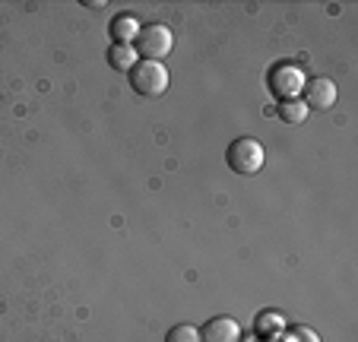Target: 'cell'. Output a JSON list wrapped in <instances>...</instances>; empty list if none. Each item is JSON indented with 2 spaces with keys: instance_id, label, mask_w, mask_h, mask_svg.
<instances>
[{
  "instance_id": "obj_1",
  "label": "cell",
  "mask_w": 358,
  "mask_h": 342,
  "mask_svg": "<svg viewBox=\"0 0 358 342\" xmlns=\"http://www.w3.org/2000/svg\"><path fill=\"white\" fill-rule=\"evenodd\" d=\"M225 162H229L231 171H238V175H257L266 165L264 143L254 140V136H238V140H231V146L225 149Z\"/></svg>"
},
{
  "instance_id": "obj_2",
  "label": "cell",
  "mask_w": 358,
  "mask_h": 342,
  "mask_svg": "<svg viewBox=\"0 0 358 342\" xmlns=\"http://www.w3.org/2000/svg\"><path fill=\"white\" fill-rule=\"evenodd\" d=\"M171 48H175V35H171V29L162 26V22L140 26V35H136V41H134L136 57H143V61H162V57L171 54Z\"/></svg>"
},
{
  "instance_id": "obj_3",
  "label": "cell",
  "mask_w": 358,
  "mask_h": 342,
  "mask_svg": "<svg viewBox=\"0 0 358 342\" xmlns=\"http://www.w3.org/2000/svg\"><path fill=\"white\" fill-rule=\"evenodd\" d=\"M130 89L146 99H159L169 89V70L159 61H136V67L130 70Z\"/></svg>"
},
{
  "instance_id": "obj_4",
  "label": "cell",
  "mask_w": 358,
  "mask_h": 342,
  "mask_svg": "<svg viewBox=\"0 0 358 342\" xmlns=\"http://www.w3.org/2000/svg\"><path fill=\"white\" fill-rule=\"evenodd\" d=\"M266 83H270V92L279 101H292V99H301V89L308 80H304L301 67H295V64H276L270 70V76H266Z\"/></svg>"
},
{
  "instance_id": "obj_5",
  "label": "cell",
  "mask_w": 358,
  "mask_h": 342,
  "mask_svg": "<svg viewBox=\"0 0 358 342\" xmlns=\"http://www.w3.org/2000/svg\"><path fill=\"white\" fill-rule=\"evenodd\" d=\"M336 83L327 80V76H314V80L304 83L301 89V101L308 111H330L336 105Z\"/></svg>"
},
{
  "instance_id": "obj_6",
  "label": "cell",
  "mask_w": 358,
  "mask_h": 342,
  "mask_svg": "<svg viewBox=\"0 0 358 342\" xmlns=\"http://www.w3.org/2000/svg\"><path fill=\"white\" fill-rule=\"evenodd\" d=\"M200 342H241V323L235 317H210L200 329Z\"/></svg>"
},
{
  "instance_id": "obj_7",
  "label": "cell",
  "mask_w": 358,
  "mask_h": 342,
  "mask_svg": "<svg viewBox=\"0 0 358 342\" xmlns=\"http://www.w3.org/2000/svg\"><path fill=\"white\" fill-rule=\"evenodd\" d=\"M108 35L115 38V45H134L140 35V20L134 13H117L108 26Z\"/></svg>"
},
{
  "instance_id": "obj_8",
  "label": "cell",
  "mask_w": 358,
  "mask_h": 342,
  "mask_svg": "<svg viewBox=\"0 0 358 342\" xmlns=\"http://www.w3.org/2000/svg\"><path fill=\"white\" fill-rule=\"evenodd\" d=\"M136 51H134V45H111L108 48V64L115 70H121V73H130V70L136 67Z\"/></svg>"
},
{
  "instance_id": "obj_9",
  "label": "cell",
  "mask_w": 358,
  "mask_h": 342,
  "mask_svg": "<svg viewBox=\"0 0 358 342\" xmlns=\"http://www.w3.org/2000/svg\"><path fill=\"white\" fill-rule=\"evenodd\" d=\"M257 333L264 336V339H273V336H279L285 329V317L282 314H276V311H264V314L257 317Z\"/></svg>"
},
{
  "instance_id": "obj_10",
  "label": "cell",
  "mask_w": 358,
  "mask_h": 342,
  "mask_svg": "<svg viewBox=\"0 0 358 342\" xmlns=\"http://www.w3.org/2000/svg\"><path fill=\"white\" fill-rule=\"evenodd\" d=\"M279 117H282L285 124H301V121H308V108H304L301 99L279 101Z\"/></svg>"
},
{
  "instance_id": "obj_11",
  "label": "cell",
  "mask_w": 358,
  "mask_h": 342,
  "mask_svg": "<svg viewBox=\"0 0 358 342\" xmlns=\"http://www.w3.org/2000/svg\"><path fill=\"white\" fill-rule=\"evenodd\" d=\"M165 342H200V329L194 323H175L165 336Z\"/></svg>"
},
{
  "instance_id": "obj_12",
  "label": "cell",
  "mask_w": 358,
  "mask_h": 342,
  "mask_svg": "<svg viewBox=\"0 0 358 342\" xmlns=\"http://www.w3.org/2000/svg\"><path fill=\"white\" fill-rule=\"evenodd\" d=\"M289 342H320L317 339V333L314 329H308V327H295L289 333Z\"/></svg>"
}]
</instances>
